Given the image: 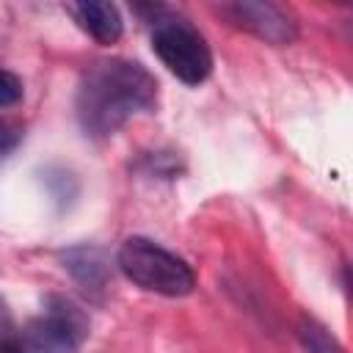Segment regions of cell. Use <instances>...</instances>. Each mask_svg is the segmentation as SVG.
<instances>
[{
	"label": "cell",
	"instance_id": "cell-1",
	"mask_svg": "<svg viewBox=\"0 0 353 353\" xmlns=\"http://www.w3.org/2000/svg\"><path fill=\"white\" fill-rule=\"evenodd\" d=\"M157 105L154 74L130 58L94 61L77 80L74 116L88 138H110L132 116Z\"/></svg>",
	"mask_w": 353,
	"mask_h": 353
},
{
	"label": "cell",
	"instance_id": "cell-2",
	"mask_svg": "<svg viewBox=\"0 0 353 353\" xmlns=\"http://www.w3.org/2000/svg\"><path fill=\"white\" fill-rule=\"evenodd\" d=\"M152 30V50L185 85H201L212 74V50L201 30L168 6H141Z\"/></svg>",
	"mask_w": 353,
	"mask_h": 353
},
{
	"label": "cell",
	"instance_id": "cell-3",
	"mask_svg": "<svg viewBox=\"0 0 353 353\" xmlns=\"http://www.w3.org/2000/svg\"><path fill=\"white\" fill-rule=\"evenodd\" d=\"M88 331L91 320L80 303L66 295H50L33 320L0 336V353H77Z\"/></svg>",
	"mask_w": 353,
	"mask_h": 353
},
{
	"label": "cell",
	"instance_id": "cell-4",
	"mask_svg": "<svg viewBox=\"0 0 353 353\" xmlns=\"http://www.w3.org/2000/svg\"><path fill=\"white\" fill-rule=\"evenodd\" d=\"M116 268L135 287L163 298H185L196 290L193 268L174 251L141 234H132L119 245Z\"/></svg>",
	"mask_w": 353,
	"mask_h": 353
},
{
	"label": "cell",
	"instance_id": "cell-5",
	"mask_svg": "<svg viewBox=\"0 0 353 353\" xmlns=\"http://www.w3.org/2000/svg\"><path fill=\"white\" fill-rule=\"evenodd\" d=\"M218 11L229 19V25L256 36L265 44L287 47L298 39V19L290 8L270 0H234L221 3Z\"/></svg>",
	"mask_w": 353,
	"mask_h": 353
},
{
	"label": "cell",
	"instance_id": "cell-6",
	"mask_svg": "<svg viewBox=\"0 0 353 353\" xmlns=\"http://www.w3.org/2000/svg\"><path fill=\"white\" fill-rule=\"evenodd\" d=\"M63 270L80 284L83 292L88 295H102L108 290L113 265H110V254L102 245L94 243H80V245H69L58 254Z\"/></svg>",
	"mask_w": 353,
	"mask_h": 353
},
{
	"label": "cell",
	"instance_id": "cell-7",
	"mask_svg": "<svg viewBox=\"0 0 353 353\" xmlns=\"http://www.w3.org/2000/svg\"><path fill=\"white\" fill-rule=\"evenodd\" d=\"M66 11L74 17V22L99 44H116L124 33V19L113 3L102 0H83V3H69Z\"/></svg>",
	"mask_w": 353,
	"mask_h": 353
},
{
	"label": "cell",
	"instance_id": "cell-8",
	"mask_svg": "<svg viewBox=\"0 0 353 353\" xmlns=\"http://www.w3.org/2000/svg\"><path fill=\"white\" fill-rule=\"evenodd\" d=\"M295 334H298V342L303 345L306 353H345L342 342L314 317H301L298 325H295Z\"/></svg>",
	"mask_w": 353,
	"mask_h": 353
},
{
	"label": "cell",
	"instance_id": "cell-9",
	"mask_svg": "<svg viewBox=\"0 0 353 353\" xmlns=\"http://www.w3.org/2000/svg\"><path fill=\"white\" fill-rule=\"evenodd\" d=\"M22 135H25V130L17 121L0 119V163L17 152V146L22 143Z\"/></svg>",
	"mask_w": 353,
	"mask_h": 353
},
{
	"label": "cell",
	"instance_id": "cell-10",
	"mask_svg": "<svg viewBox=\"0 0 353 353\" xmlns=\"http://www.w3.org/2000/svg\"><path fill=\"white\" fill-rule=\"evenodd\" d=\"M22 99V80L8 72V69H0V108H11Z\"/></svg>",
	"mask_w": 353,
	"mask_h": 353
},
{
	"label": "cell",
	"instance_id": "cell-11",
	"mask_svg": "<svg viewBox=\"0 0 353 353\" xmlns=\"http://www.w3.org/2000/svg\"><path fill=\"white\" fill-rule=\"evenodd\" d=\"M8 331H11V309H8L6 298L0 295V336L8 334Z\"/></svg>",
	"mask_w": 353,
	"mask_h": 353
}]
</instances>
